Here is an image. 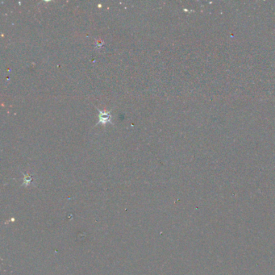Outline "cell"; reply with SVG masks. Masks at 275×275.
Returning <instances> with one entry per match:
<instances>
[{
  "mask_svg": "<svg viewBox=\"0 0 275 275\" xmlns=\"http://www.w3.org/2000/svg\"><path fill=\"white\" fill-rule=\"evenodd\" d=\"M110 122V114L106 111L99 110V123L105 124Z\"/></svg>",
  "mask_w": 275,
  "mask_h": 275,
  "instance_id": "1",
  "label": "cell"
}]
</instances>
